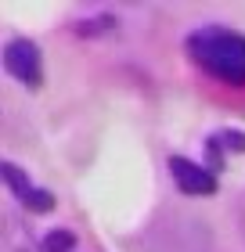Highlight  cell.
Here are the masks:
<instances>
[{
    "label": "cell",
    "instance_id": "3",
    "mask_svg": "<svg viewBox=\"0 0 245 252\" xmlns=\"http://www.w3.org/2000/svg\"><path fill=\"white\" fill-rule=\"evenodd\" d=\"M0 177H4L7 191L15 194V198L26 205L29 213H51V209H54V194L43 191V188H36V184L26 177V169H18L15 162H0Z\"/></svg>",
    "mask_w": 245,
    "mask_h": 252
},
{
    "label": "cell",
    "instance_id": "5",
    "mask_svg": "<svg viewBox=\"0 0 245 252\" xmlns=\"http://www.w3.org/2000/svg\"><path fill=\"white\" fill-rule=\"evenodd\" d=\"M43 252H76V234L69 227H54V231L43 238Z\"/></svg>",
    "mask_w": 245,
    "mask_h": 252
},
{
    "label": "cell",
    "instance_id": "6",
    "mask_svg": "<svg viewBox=\"0 0 245 252\" xmlns=\"http://www.w3.org/2000/svg\"><path fill=\"white\" fill-rule=\"evenodd\" d=\"M7 252H36V245H33V238H18V227L15 220H7Z\"/></svg>",
    "mask_w": 245,
    "mask_h": 252
},
{
    "label": "cell",
    "instance_id": "1",
    "mask_svg": "<svg viewBox=\"0 0 245 252\" xmlns=\"http://www.w3.org/2000/svg\"><path fill=\"white\" fill-rule=\"evenodd\" d=\"M188 58L227 87H245V36L227 26H198L184 40Z\"/></svg>",
    "mask_w": 245,
    "mask_h": 252
},
{
    "label": "cell",
    "instance_id": "4",
    "mask_svg": "<svg viewBox=\"0 0 245 252\" xmlns=\"http://www.w3.org/2000/svg\"><path fill=\"white\" fill-rule=\"evenodd\" d=\"M170 177L184 194H213L216 191V173L213 169L198 166V162H191V158H184V155L170 158Z\"/></svg>",
    "mask_w": 245,
    "mask_h": 252
},
{
    "label": "cell",
    "instance_id": "2",
    "mask_svg": "<svg viewBox=\"0 0 245 252\" xmlns=\"http://www.w3.org/2000/svg\"><path fill=\"white\" fill-rule=\"evenodd\" d=\"M4 68L22 87L40 90V83H43V51H40V43L29 40V36L7 40L4 43Z\"/></svg>",
    "mask_w": 245,
    "mask_h": 252
}]
</instances>
